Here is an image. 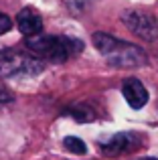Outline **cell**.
Wrapping results in <instances>:
<instances>
[{"instance_id": "1", "label": "cell", "mask_w": 158, "mask_h": 160, "mask_svg": "<svg viewBox=\"0 0 158 160\" xmlns=\"http://www.w3.org/2000/svg\"><path fill=\"white\" fill-rule=\"evenodd\" d=\"M91 41H93V47L107 61V65L116 67V69H136L148 63V55L144 53L142 47L132 45L128 41H120L114 35L93 32Z\"/></svg>"}, {"instance_id": "2", "label": "cell", "mask_w": 158, "mask_h": 160, "mask_svg": "<svg viewBox=\"0 0 158 160\" xmlns=\"http://www.w3.org/2000/svg\"><path fill=\"white\" fill-rule=\"evenodd\" d=\"M24 45L32 55L53 63H65L69 57H75L83 51V43L79 39H71V37L63 35H43V32L27 37Z\"/></svg>"}, {"instance_id": "3", "label": "cell", "mask_w": 158, "mask_h": 160, "mask_svg": "<svg viewBox=\"0 0 158 160\" xmlns=\"http://www.w3.org/2000/svg\"><path fill=\"white\" fill-rule=\"evenodd\" d=\"M43 69V59L32 55L31 51L22 53L14 49L0 51V77H32Z\"/></svg>"}, {"instance_id": "4", "label": "cell", "mask_w": 158, "mask_h": 160, "mask_svg": "<svg viewBox=\"0 0 158 160\" xmlns=\"http://www.w3.org/2000/svg\"><path fill=\"white\" fill-rule=\"evenodd\" d=\"M122 22L144 41H154L158 37V20L144 10H126L122 14Z\"/></svg>"}, {"instance_id": "5", "label": "cell", "mask_w": 158, "mask_h": 160, "mask_svg": "<svg viewBox=\"0 0 158 160\" xmlns=\"http://www.w3.org/2000/svg\"><path fill=\"white\" fill-rule=\"evenodd\" d=\"M136 146H140L138 142V136L134 134H128V132H122V134H116L111 136L106 144H101V152L107 154V156H120L124 152H130L134 150Z\"/></svg>"}, {"instance_id": "6", "label": "cell", "mask_w": 158, "mask_h": 160, "mask_svg": "<svg viewBox=\"0 0 158 160\" xmlns=\"http://www.w3.org/2000/svg\"><path fill=\"white\" fill-rule=\"evenodd\" d=\"M122 93H124V99L128 102V106L134 108V109H140L148 103V91L144 87V83L136 77H130L124 81L122 85Z\"/></svg>"}, {"instance_id": "7", "label": "cell", "mask_w": 158, "mask_h": 160, "mask_svg": "<svg viewBox=\"0 0 158 160\" xmlns=\"http://www.w3.org/2000/svg\"><path fill=\"white\" fill-rule=\"evenodd\" d=\"M16 27H18V31L24 37L39 35V32H43V18H41V14L35 8L27 6L16 14Z\"/></svg>"}, {"instance_id": "8", "label": "cell", "mask_w": 158, "mask_h": 160, "mask_svg": "<svg viewBox=\"0 0 158 160\" xmlns=\"http://www.w3.org/2000/svg\"><path fill=\"white\" fill-rule=\"evenodd\" d=\"M67 113H71L77 122H89V120H95V113L91 108L87 106H75V108H69Z\"/></svg>"}, {"instance_id": "9", "label": "cell", "mask_w": 158, "mask_h": 160, "mask_svg": "<svg viewBox=\"0 0 158 160\" xmlns=\"http://www.w3.org/2000/svg\"><path fill=\"white\" fill-rule=\"evenodd\" d=\"M63 144H65V148H67L69 152H73V154H85L87 152L85 142H83L81 138H77V136H67L63 140Z\"/></svg>"}, {"instance_id": "10", "label": "cell", "mask_w": 158, "mask_h": 160, "mask_svg": "<svg viewBox=\"0 0 158 160\" xmlns=\"http://www.w3.org/2000/svg\"><path fill=\"white\" fill-rule=\"evenodd\" d=\"M10 28H12V20H10V16H6L4 12H0V35L8 32Z\"/></svg>"}, {"instance_id": "11", "label": "cell", "mask_w": 158, "mask_h": 160, "mask_svg": "<svg viewBox=\"0 0 158 160\" xmlns=\"http://www.w3.org/2000/svg\"><path fill=\"white\" fill-rule=\"evenodd\" d=\"M138 160H158V158H152V156H146V158H138Z\"/></svg>"}]
</instances>
